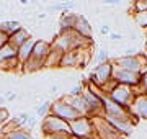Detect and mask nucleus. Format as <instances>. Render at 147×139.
<instances>
[{
    "label": "nucleus",
    "instance_id": "obj_27",
    "mask_svg": "<svg viewBox=\"0 0 147 139\" xmlns=\"http://www.w3.org/2000/svg\"><path fill=\"white\" fill-rule=\"evenodd\" d=\"M96 61H98V64H105V62H108V53H106V51H100Z\"/></svg>",
    "mask_w": 147,
    "mask_h": 139
},
{
    "label": "nucleus",
    "instance_id": "obj_31",
    "mask_svg": "<svg viewBox=\"0 0 147 139\" xmlns=\"http://www.w3.org/2000/svg\"><path fill=\"white\" fill-rule=\"evenodd\" d=\"M7 43H8V36H7V34H3V33L0 31V49L3 48Z\"/></svg>",
    "mask_w": 147,
    "mask_h": 139
},
{
    "label": "nucleus",
    "instance_id": "obj_24",
    "mask_svg": "<svg viewBox=\"0 0 147 139\" xmlns=\"http://www.w3.org/2000/svg\"><path fill=\"white\" fill-rule=\"evenodd\" d=\"M74 3L72 2H64V3H54V5H49V8L47 10H51V11H64L65 13V10H69V8H72Z\"/></svg>",
    "mask_w": 147,
    "mask_h": 139
},
{
    "label": "nucleus",
    "instance_id": "obj_2",
    "mask_svg": "<svg viewBox=\"0 0 147 139\" xmlns=\"http://www.w3.org/2000/svg\"><path fill=\"white\" fill-rule=\"evenodd\" d=\"M70 126V134L74 139H90L93 136V123L92 118L88 116H80L69 123Z\"/></svg>",
    "mask_w": 147,
    "mask_h": 139
},
{
    "label": "nucleus",
    "instance_id": "obj_7",
    "mask_svg": "<svg viewBox=\"0 0 147 139\" xmlns=\"http://www.w3.org/2000/svg\"><path fill=\"white\" fill-rule=\"evenodd\" d=\"M113 80L119 85H127V87H132V85H137L139 84V74H132V72H127L124 69H113Z\"/></svg>",
    "mask_w": 147,
    "mask_h": 139
},
{
    "label": "nucleus",
    "instance_id": "obj_35",
    "mask_svg": "<svg viewBox=\"0 0 147 139\" xmlns=\"http://www.w3.org/2000/svg\"><path fill=\"white\" fill-rule=\"evenodd\" d=\"M7 100H5V96H0V105H2V103H5Z\"/></svg>",
    "mask_w": 147,
    "mask_h": 139
},
{
    "label": "nucleus",
    "instance_id": "obj_13",
    "mask_svg": "<svg viewBox=\"0 0 147 139\" xmlns=\"http://www.w3.org/2000/svg\"><path fill=\"white\" fill-rule=\"evenodd\" d=\"M30 38H31V34H30V31H28L26 28H20V30H18V31H15L11 36H8V44H10V46H13V48L18 51V49H20L23 44L26 43Z\"/></svg>",
    "mask_w": 147,
    "mask_h": 139
},
{
    "label": "nucleus",
    "instance_id": "obj_26",
    "mask_svg": "<svg viewBox=\"0 0 147 139\" xmlns=\"http://www.w3.org/2000/svg\"><path fill=\"white\" fill-rule=\"evenodd\" d=\"M10 119V115H8V110L5 107H0V126H3Z\"/></svg>",
    "mask_w": 147,
    "mask_h": 139
},
{
    "label": "nucleus",
    "instance_id": "obj_29",
    "mask_svg": "<svg viewBox=\"0 0 147 139\" xmlns=\"http://www.w3.org/2000/svg\"><path fill=\"white\" fill-rule=\"evenodd\" d=\"M44 139H74L70 134H56V136H46Z\"/></svg>",
    "mask_w": 147,
    "mask_h": 139
},
{
    "label": "nucleus",
    "instance_id": "obj_28",
    "mask_svg": "<svg viewBox=\"0 0 147 139\" xmlns=\"http://www.w3.org/2000/svg\"><path fill=\"white\" fill-rule=\"evenodd\" d=\"M36 123H38V116L36 115H33V116H30V119H28V123H26V126H25V129H31V128H34L36 126Z\"/></svg>",
    "mask_w": 147,
    "mask_h": 139
},
{
    "label": "nucleus",
    "instance_id": "obj_14",
    "mask_svg": "<svg viewBox=\"0 0 147 139\" xmlns=\"http://www.w3.org/2000/svg\"><path fill=\"white\" fill-rule=\"evenodd\" d=\"M74 31L77 33V34H80L82 38L92 39V25L88 23V20L84 15H77V22H75Z\"/></svg>",
    "mask_w": 147,
    "mask_h": 139
},
{
    "label": "nucleus",
    "instance_id": "obj_4",
    "mask_svg": "<svg viewBox=\"0 0 147 139\" xmlns=\"http://www.w3.org/2000/svg\"><path fill=\"white\" fill-rule=\"evenodd\" d=\"M111 80H113V67L110 62L98 64V67H95V70L90 74V84L100 88H105V85Z\"/></svg>",
    "mask_w": 147,
    "mask_h": 139
},
{
    "label": "nucleus",
    "instance_id": "obj_3",
    "mask_svg": "<svg viewBox=\"0 0 147 139\" xmlns=\"http://www.w3.org/2000/svg\"><path fill=\"white\" fill-rule=\"evenodd\" d=\"M51 115H53V116H57L59 119H62V121H67V123H70V121H74V119L80 118L79 113L75 111V110L64 100L62 96L57 98L56 102L51 103Z\"/></svg>",
    "mask_w": 147,
    "mask_h": 139
},
{
    "label": "nucleus",
    "instance_id": "obj_30",
    "mask_svg": "<svg viewBox=\"0 0 147 139\" xmlns=\"http://www.w3.org/2000/svg\"><path fill=\"white\" fill-rule=\"evenodd\" d=\"M16 98H18V95H16L15 92H7V95H5L7 102H13V100H16Z\"/></svg>",
    "mask_w": 147,
    "mask_h": 139
},
{
    "label": "nucleus",
    "instance_id": "obj_34",
    "mask_svg": "<svg viewBox=\"0 0 147 139\" xmlns=\"http://www.w3.org/2000/svg\"><path fill=\"white\" fill-rule=\"evenodd\" d=\"M111 38H113V39H119L121 34H111Z\"/></svg>",
    "mask_w": 147,
    "mask_h": 139
},
{
    "label": "nucleus",
    "instance_id": "obj_16",
    "mask_svg": "<svg viewBox=\"0 0 147 139\" xmlns=\"http://www.w3.org/2000/svg\"><path fill=\"white\" fill-rule=\"evenodd\" d=\"M75 22H77V15H74V13H62L61 20H59V30H61V33L74 31Z\"/></svg>",
    "mask_w": 147,
    "mask_h": 139
},
{
    "label": "nucleus",
    "instance_id": "obj_23",
    "mask_svg": "<svg viewBox=\"0 0 147 139\" xmlns=\"http://www.w3.org/2000/svg\"><path fill=\"white\" fill-rule=\"evenodd\" d=\"M51 113V102H44L36 108V116L38 118H46Z\"/></svg>",
    "mask_w": 147,
    "mask_h": 139
},
{
    "label": "nucleus",
    "instance_id": "obj_1",
    "mask_svg": "<svg viewBox=\"0 0 147 139\" xmlns=\"http://www.w3.org/2000/svg\"><path fill=\"white\" fill-rule=\"evenodd\" d=\"M41 133L44 134V138L46 136H56V134H70V126H69L67 121H62L57 116H53L49 113L46 118L41 119Z\"/></svg>",
    "mask_w": 147,
    "mask_h": 139
},
{
    "label": "nucleus",
    "instance_id": "obj_6",
    "mask_svg": "<svg viewBox=\"0 0 147 139\" xmlns=\"http://www.w3.org/2000/svg\"><path fill=\"white\" fill-rule=\"evenodd\" d=\"M85 64V49H74L62 56L59 67H84Z\"/></svg>",
    "mask_w": 147,
    "mask_h": 139
},
{
    "label": "nucleus",
    "instance_id": "obj_11",
    "mask_svg": "<svg viewBox=\"0 0 147 139\" xmlns=\"http://www.w3.org/2000/svg\"><path fill=\"white\" fill-rule=\"evenodd\" d=\"M118 65L119 69H124L127 72H132V74H139V70L142 67V62L139 61V57L136 56H124V57L118 59Z\"/></svg>",
    "mask_w": 147,
    "mask_h": 139
},
{
    "label": "nucleus",
    "instance_id": "obj_8",
    "mask_svg": "<svg viewBox=\"0 0 147 139\" xmlns=\"http://www.w3.org/2000/svg\"><path fill=\"white\" fill-rule=\"evenodd\" d=\"M82 98L85 100V103H87V107H88V110H90V116L103 110V105H101V98L96 95V93H93V92L90 90L88 87H85L84 93H82Z\"/></svg>",
    "mask_w": 147,
    "mask_h": 139
},
{
    "label": "nucleus",
    "instance_id": "obj_9",
    "mask_svg": "<svg viewBox=\"0 0 147 139\" xmlns=\"http://www.w3.org/2000/svg\"><path fill=\"white\" fill-rule=\"evenodd\" d=\"M108 121V123L113 126V128L118 131V133H123V134H129L132 131V124L129 121L127 116H103Z\"/></svg>",
    "mask_w": 147,
    "mask_h": 139
},
{
    "label": "nucleus",
    "instance_id": "obj_25",
    "mask_svg": "<svg viewBox=\"0 0 147 139\" xmlns=\"http://www.w3.org/2000/svg\"><path fill=\"white\" fill-rule=\"evenodd\" d=\"M84 90H85L84 85H75V87H72V88H70V92H69L67 95L69 96H82Z\"/></svg>",
    "mask_w": 147,
    "mask_h": 139
},
{
    "label": "nucleus",
    "instance_id": "obj_19",
    "mask_svg": "<svg viewBox=\"0 0 147 139\" xmlns=\"http://www.w3.org/2000/svg\"><path fill=\"white\" fill-rule=\"evenodd\" d=\"M21 28L20 22H16V20H7V22H0V31L7 34V36H11L15 31H18Z\"/></svg>",
    "mask_w": 147,
    "mask_h": 139
},
{
    "label": "nucleus",
    "instance_id": "obj_20",
    "mask_svg": "<svg viewBox=\"0 0 147 139\" xmlns=\"http://www.w3.org/2000/svg\"><path fill=\"white\" fill-rule=\"evenodd\" d=\"M16 54H18V51H16L13 46H10V44L7 43L3 48L0 49V64H2V62H5V61H8V59L16 57Z\"/></svg>",
    "mask_w": 147,
    "mask_h": 139
},
{
    "label": "nucleus",
    "instance_id": "obj_32",
    "mask_svg": "<svg viewBox=\"0 0 147 139\" xmlns=\"http://www.w3.org/2000/svg\"><path fill=\"white\" fill-rule=\"evenodd\" d=\"M100 31H101V34H108V33H110V28H108V26H103Z\"/></svg>",
    "mask_w": 147,
    "mask_h": 139
},
{
    "label": "nucleus",
    "instance_id": "obj_33",
    "mask_svg": "<svg viewBox=\"0 0 147 139\" xmlns=\"http://www.w3.org/2000/svg\"><path fill=\"white\" fill-rule=\"evenodd\" d=\"M142 84H144V87L147 88V74L144 75V77H142Z\"/></svg>",
    "mask_w": 147,
    "mask_h": 139
},
{
    "label": "nucleus",
    "instance_id": "obj_22",
    "mask_svg": "<svg viewBox=\"0 0 147 139\" xmlns=\"http://www.w3.org/2000/svg\"><path fill=\"white\" fill-rule=\"evenodd\" d=\"M18 67H21L18 57L8 59V61H5V62H2V64H0V70H5V72H13V70H16Z\"/></svg>",
    "mask_w": 147,
    "mask_h": 139
},
{
    "label": "nucleus",
    "instance_id": "obj_21",
    "mask_svg": "<svg viewBox=\"0 0 147 139\" xmlns=\"http://www.w3.org/2000/svg\"><path fill=\"white\" fill-rule=\"evenodd\" d=\"M0 139H34V138H33L31 133L26 131V129H16V131H11V133L2 136Z\"/></svg>",
    "mask_w": 147,
    "mask_h": 139
},
{
    "label": "nucleus",
    "instance_id": "obj_18",
    "mask_svg": "<svg viewBox=\"0 0 147 139\" xmlns=\"http://www.w3.org/2000/svg\"><path fill=\"white\" fill-rule=\"evenodd\" d=\"M132 111L137 116L147 118V96H137L132 102Z\"/></svg>",
    "mask_w": 147,
    "mask_h": 139
},
{
    "label": "nucleus",
    "instance_id": "obj_12",
    "mask_svg": "<svg viewBox=\"0 0 147 139\" xmlns=\"http://www.w3.org/2000/svg\"><path fill=\"white\" fill-rule=\"evenodd\" d=\"M62 98L75 110V111L79 113L80 116H88L90 118V110H88V107H87V103H85V100L82 98V96H69V95H65V96H62Z\"/></svg>",
    "mask_w": 147,
    "mask_h": 139
},
{
    "label": "nucleus",
    "instance_id": "obj_10",
    "mask_svg": "<svg viewBox=\"0 0 147 139\" xmlns=\"http://www.w3.org/2000/svg\"><path fill=\"white\" fill-rule=\"evenodd\" d=\"M49 51H51V43H47V41H36V46L33 49V54L30 59H33V61H36V62L44 65Z\"/></svg>",
    "mask_w": 147,
    "mask_h": 139
},
{
    "label": "nucleus",
    "instance_id": "obj_5",
    "mask_svg": "<svg viewBox=\"0 0 147 139\" xmlns=\"http://www.w3.org/2000/svg\"><path fill=\"white\" fill-rule=\"evenodd\" d=\"M106 96L123 108H127V105H132V102H134V93H132L131 87L119 85V84H116V87Z\"/></svg>",
    "mask_w": 147,
    "mask_h": 139
},
{
    "label": "nucleus",
    "instance_id": "obj_15",
    "mask_svg": "<svg viewBox=\"0 0 147 139\" xmlns=\"http://www.w3.org/2000/svg\"><path fill=\"white\" fill-rule=\"evenodd\" d=\"M36 41H38V39H34V38H30L26 43H25L20 49H18L16 57H18V61H20V64H25L28 59L31 57L33 49H34V46H36Z\"/></svg>",
    "mask_w": 147,
    "mask_h": 139
},
{
    "label": "nucleus",
    "instance_id": "obj_17",
    "mask_svg": "<svg viewBox=\"0 0 147 139\" xmlns=\"http://www.w3.org/2000/svg\"><path fill=\"white\" fill-rule=\"evenodd\" d=\"M62 56H64L62 51L51 44V51H49V54H47V59H46V62H44V67H59Z\"/></svg>",
    "mask_w": 147,
    "mask_h": 139
}]
</instances>
